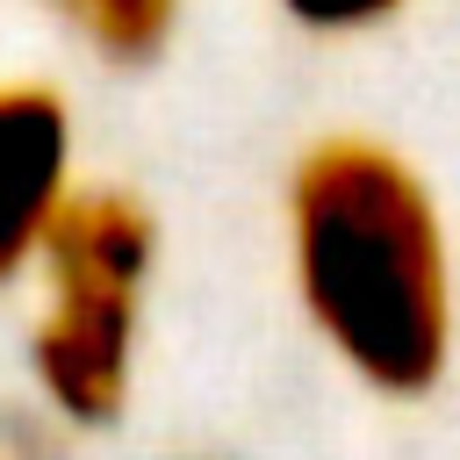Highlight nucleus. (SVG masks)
<instances>
[{"label": "nucleus", "mask_w": 460, "mask_h": 460, "mask_svg": "<svg viewBox=\"0 0 460 460\" xmlns=\"http://www.w3.org/2000/svg\"><path fill=\"white\" fill-rule=\"evenodd\" d=\"M302 22H316V29H359V22H381L388 7H402V0H288Z\"/></svg>", "instance_id": "nucleus-5"}, {"label": "nucleus", "mask_w": 460, "mask_h": 460, "mask_svg": "<svg viewBox=\"0 0 460 460\" xmlns=\"http://www.w3.org/2000/svg\"><path fill=\"white\" fill-rule=\"evenodd\" d=\"M295 266L323 338L388 395L446 367V244L402 158L331 137L295 172Z\"/></svg>", "instance_id": "nucleus-1"}, {"label": "nucleus", "mask_w": 460, "mask_h": 460, "mask_svg": "<svg viewBox=\"0 0 460 460\" xmlns=\"http://www.w3.org/2000/svg\"><path fill=\"white\" fill-rule=\"evenodd\" d=\"M43 252H50V316L36 323V381L65 417L101 424L122 410L129 388V323L151 259V216L115 187L65 194V208L43 230Z\"/></svg>", "instance_id": "nucleus-2"}, {"label": "nucleus", "mask_w": 460, "mask_h": 460, "mask_svg": "<svg viewBox=\"0 0 460 460\" xmlns=\"http://www.w3.org/2000/svg\"><path fill=\"white\" fill-rule=\"evenodd\" d=\"M65 101L43 86H0V280L29 266L50 216L65 208Z\"/></svg>", "instance_id": "nucleus-3"}, {"label": "nucleus", "mask_w": 460, "mask_h": 460, "mask_svg": "<svg viewBox=\"0 0 460 460\" xmlns=\"http://www.w3.org/2000/svg\"><path fill=\"white\" fill-rule=\"evenodd\" d=\"M101 50H115V58H144V50H158V36H165V22H172V0H58Z\"/></svg>", "instance_id": "nucleus-4"}]
</instances>
